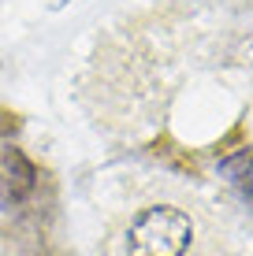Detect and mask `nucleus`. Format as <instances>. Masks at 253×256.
Segmentation results:
<instances>
[{
	"label": "nucleus",
	"mask_w": 253,
	"mask_h": 256,
	"mask_svg": "<svg viewBox=\"0 0 253 256\" xmlns=\"http://www.w3.org/2000/svg\"><path fill=\"white\" fill-rule=\"evenodd\" d=\"M246 216L190 178H160L108 219L97 256H242Z\"/></svg>",
	"instance_id": "f03ea898"
},
{
	"label": "nucleus",
	"mask_w": 253,
	"mask_h": 256,
	"mask_svg": "<svg viewBox=\"0 0 253 256\" xmlns=\"http://www.w3.org/2000/svg\"><path fill=\"white\" fill-rule=\"evenodd\" d=\"M97 126L142 138L190 171L253 164V0H153L97 45L86 70Z\"/></svg>",
	"instance_id": "f257e3e1"
},
{
	"label": "nucleus",
	"mask_w": 253,
	"mask_h": 256,
	"mask_svg": "<svg viewBox=\"0 0 253 256\" xmlns=\"http://www.w3.org/2000/svg\"><path fill=\"white\" fill-rule=\"evenodd\" d=\"M34 186H38L34 160L23 148H4V156H0V190H4V200L19 204V200H26L34 193Z\"/></svg>",
	"instance_id": "7ed1b4c3"
}]
</instances>
